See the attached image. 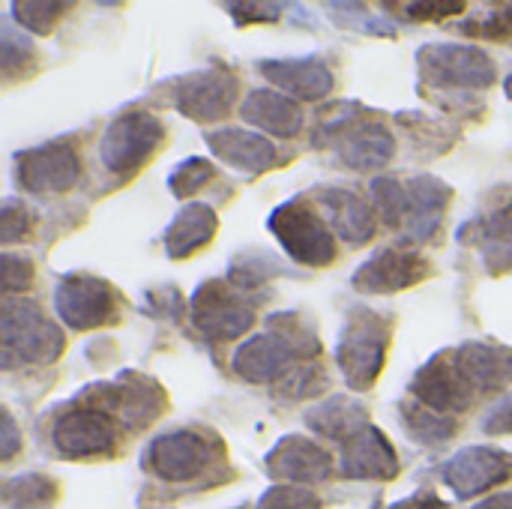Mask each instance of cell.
<instances>
[{"instance_id":"5b68a950","label":"cell","mask_w":512,"mask_h":509,"mask_svg":"<svg viewBox=\"0 0 512 509\" xmlns=\"http://www.w3.org/2000/svg\"><path fill=\"white\" fill-rule=\"evenodd\" d=\"M270 231L276 234L282 249L297 264L327 267L336 258V234H333V228L300 198L273 210Z\"/></svg>"},{"instance_id":"4fadbf2b","label":"cell","mask_w":512,"mask_h":509,"mask_svg":"<svg viewBox=\"0 0 512 509\" xmlns=\"http://www.w3.org/2000/svg\"><path fill=\"white\" fill-rule=\"evenodd\" d=\"M432 273V264L411 249H381L357 273L354 288L363 294H396Z\"/></svg>"},{"instance_id":"e0dca14e","label":"cell","mask_w":512,"mask_h":509,"mask_svg":"<svg viewBox=\"0 0 512 509\" xmlns=\"http://www.w3.org/2000/svg\"><path fill=\"white\" fill-rule=\"evenodd\" d=\"M342 474L351 480H393L399 456L381 429L366 426L342 444Z\"/></svg>"},{"instance_id":"7c38bea8","label":"cell","mask_w":512,"mask_h":509,"mask_svg":"<svg viewBox=\"0 0 512 509\" xmlns=\"http://www.w3.org/2000/svg\"><path fill=\"white\" fill-rule=\"evenodd\" d=\"M210 462H213V444L192 429H177L156 438L147 453L150 471L168 483L195 480Z\"/></svg>"},{"instance_id":"8d00e7d4","label":"cell","mask_w":512,"mask_h":509,"mask_svg":"<svg viewBox=\"0 0 512 509\" xmlns=\"http://www.w3.org/2000/svg\"><path fill=\"white\" fill-rule=\"evenodd\" d=\"M30 225H33L30 213H27L18 201L9 198V201L3 204V219H0V237H3V243L24 240V237L30 234Z\"/></svg>"},{"instance_id":"277c9868","label":"cell","mask_w":512,"mask_h":509,"mask_svg":"<svg viewBox=\"0 0 512 509\" xmlns=\"http://www.w3.org/2000/svg\"><path fill=\"white\" fill-rule=\"evenodd\" d=\"M162 141H165V126L159 117L147 111H126L108 123L99 141V159L111 174L129 177L144 162H150V156L162 147Z\"/></svg>"},{"instance_id":"6da1fadb","label":"cell","mask_w":512,"mask_h":509,"mask_svg":"<svg viewBox=\"0 0 512 509\" xmlns=\"http://www.w3.org/2000/svg\"><path fill=\"white\" fill-rule=\"evenodd\" d=\"M285 327L276 321L270 333L249 339L234 354V372L249 384H279L297 369V360H309L318 354V339L312 327L297 324L294 315H276Z\"/></svg>"},{"instance_id":"7402d4cb","label":"cell","mask_w":512,"mask_h":509,"mask_svg":"<svg viewBox=\"0 0 512 509\" xmlns=\"http://www.w3.org/2000/svg\"><path fill=\"white\" fill-rule=\"evenodd\" d=\"M408 186V219L405 228L414 240H432V234L438 231L444 210L453 198V189L438 180V177H414Z\"/></svg>"},{"instance_id":"9c48e42d","label":"cell","mask_w":512,"mask_h":509,"mask_svg":"<svg viewBox=\"0 0 512 509\" xmlns=\"http://www.w3.org/2000/svg\"><path fill=\"white\" fill-rule=\"evenodd\" d=\"M81 165L69 141H48L18 156V183L36 195H57L78 183Z\"/></svg>"},{"instance_id":"603a6c76","label":"cell","mask_w":512,"mask_h":509,"mask_svg":"<svg viewBox=\"0 0 512 509\" xmlns=\"http://www.w3.org/2000/svg\"><path fill=\"white\" fill-rule=\"evenodd\" d=\"M318 201L330 216V228L351 246H363L375 237V213L357 192L324 189Z\"/></svg>"},{"instance_id":"7bdbcfd3","label":"cell","mask_w":512,"mask_h":509,"mask_svg":"<svg viewBox=\"0 0 512 509\" xmlns=\"http://www.w3.org/2000/svg\"><path fill=\"white\" fill-rule=\"evenodd\" d=\"M387 509H447V504L438 495H432V492H420V495H414L408 501H399V504H393V507Z\"/></svg>"},{"instance_id":"3957f363","label":"cell","mask_w":512,"mask_h":509,"mask_svg":"<svg viewBox=\"0 0 512 509\" xmlns=\"http://www.w3.org/2000/svg\"><path fill=\"white\" fill-rule=\"evenodd\" d=\"M390 330L372 309H354L336 345V363L351 390H369L387 360Z\"/></svg>"},{"instance_id":"ffe728a7","label":"cell","mask_w":512,"mask_h":509,"mask_svg":"<svg viewBox=\"0 0 512 509\" xmlns=\"http://www.w3.org/2000/svg\"><path fill=\"white\" fill-rule=\"evenodd\" d=\"M207 144L213 150L216 159H222L225 165L243 171V174H264L279 162L276 147L255 132L246 129H216L207 132Z\"/></svg>"},{"instance_id":"52a82bcc","label":"cell","mask_w":512,"mask_h":509,"mask_svg":"<svg viewBox=\"0 0 512 509\" xmlns=\"http://www.w3.org/2000/svg\"><path fill=\"white\" fill-rule=\"evenodd\" d=\"M192 327L213 339V342H228L252 330L255 324V309L252 303L240 300V294L231 291L228 282L210 279L192 294Z\"/></svg>"},{"instance_id":"b9f144b4","label":"cell","mask_w":512,"mask_h":509,"mask_svg":"<svg viewBox=\"0 0 512 509\" xmlns=\"http://www.w3.org/2000/svg\"><path fill=\"white\" fill-rule=\"evenodd\" d=\"M3 450H0V459L3 462H9L15 453H18V447H21V441H18V429H15V420L9 417V411L3 414V444H0Z\"/></svg>"},{"instance_id":"d6a6232c","label":"cell","mask_w":512,"mask_h":509,"mask_svg":"<svg viewBox=\"0 0 512 509\" xmlns=\"http://www.w3.org/2000/svg\"><path fill=\"white\" fill-rule=\"evenodd\" d=\"M324 375H321V369H312V366H297L288 378H282L279 381V393L282 396H288V399H309V396H315L318 390H324Z\"/></svg>"},{"instance_id":"f35d334b","label":"cell","mask_w":512,"mask_h":509,"mask_svg":"<svg viewBox=\"0 0 512 509\" xmlns=\"http://www.w3.org/2000/svg\"><path fill=\"white\" fill-rule=\"evenodd\" d=\"M240 21H276L282 12V3H237L231 6Z\"/></svg>"},{"instance_id":"d590c367","label":"cell","mask_w":512,"mask_h":509,"mask_svg":"<svg viewBox=\"0 0 512 509\" xmlns=\"http://www.w3.org/2000/svg\"><path fill=\"white\" fill-rule=\"evenodd\" d=\"M0 63H3V75L9 78L18 66H24V63H30V57H33V48H30V42H24L21 36H15L12 33V27L6 24L3 27V39H0Z\"/></svg>"},{"instance_id":"44dd1931","label":"cell","mask_w":512,"mask_h":509,"mask_svg":"<svg viewBox=\"0 0 512 509\" xmlns=\"http://www.w3.org/2000/svg\"><path fill=\"white\" fill-rule=\"evenodd\" d=\"M339 159L354 168V171H372L381 168L393 159L396 153V138L387 132L384 123L363 120V123H348L339 132Z\"/></svg>"},{"instance_id":"8fae6325","label":"cell","mask_w":512,"mask_h":509,"mask_svg":"<svg viewBox=\"0 0 512 509\" xmlns=\"http://www.w3.org/2000/svg\"><path fill=\"white\" fill-rule=\"evenodd\" d=\"M512 477V453L495 447H465L444 465V480L456 498H477Z\"/></svg>"},{"instance_id":"ba28073f","label":"cell","mask_w":512,"mask_h":509,"mask_svg":"<svg viewBox=\"0 0 512 509\" xmlns=\"http://www.w3.org/2000/svg\"><path fill=\"white\" fill-rule=\"evenodd\" d=\"M54 309L66 327L84 333L105 327L117 318V294L105 279L66 276L54 291Z\"/></svg>"},{"instance_id":"5bb4252c","label":"cell","mask_w":512,"mask_h":509,"mask_svg":"<svg viewBox=\"0 0 512 509\" xmlns=\"http://www.w3.org/2000/svg\"><path fill=\"white\" fill-rule=\"evenodd\" d=\"M411 393L417 396L420 405H426V408H432L438 414H456V411L471 408V402H474V387L459 372V366L453 360V351L438 354L435 360H429L417 372V378L411 384Z\"/></svg>"},{"instance_id":"30bf717a","label":"cell","mask_w":512,"mask_h":509,"mask_svg":"<svg viewBox=\"0 0 512 509\" xmlns=\"http://www.w3.org/2000/svg\"><path fill=\"white\" fill-rule=\"evenodd\" d=\"M237 75L225 66H210V69H198L192 75H186L177 87V108L180 114L210 123V120H222L225 114H231L234 102H237Z\"/></svg>"},{"instance_id":"2e32d148","label":"cell","mask_w":512,"mask_h":509,"mask_svg":"<svg viewBox=\"0 0 512 509\" xmlns=\"http://www.w3.org/2000/svg\"><path fill=\"white\" fill-rule=\"evenodd\" d=\"M267 474L285 483H324L333 474V456L303 435L282 438L267 456Z\"/></svg>"},{"instance_id":"f1b7e54d","label":"cell","mask_w":512,"mask_h":509,"mask_svg":"<svg viewBox=\"0 0 512 509\" xmlns=\"http://www.w3.org/2000/svg\"><path fill=\"white\" fill-rule=\"evenodd\" d=\"M54 501V483L42 474L15 477L3 489V504L9 509H42Z\"/></svg>"},{"instance_id":"7a4b0ae2","label":"cell","mask_w":512,"mask_h":509,"mask_svg":"<svg viewBox=\"0 0 512 509\" xmlns=\"http://www.w3.org/2000/svg\"><path fill=\"white\" fill-rule=\"evenodd\" d=\"M63 351V333L33 300H3L0 309V360L3 369L54 363Z\"/></svg>"},{"instance_id":"d4e9b609","label":"cell","mask_w":512,"mask_h":509,"mask_svg":"<svg viewBox=\"0 0 512 509\" xmlns=\"http://www.w3.org/2000/svg\"><path fill=\"white\" fill-rule=\"evenodd\" d=\"M219 228V216L207 204H189L177 213V219L165 231V252L168 258H189L204 249Z\"/></svg>"},{"instance_id":"83f0119b","label":"cell","mask_w":512,"mask_h":509,"mask_svg":"<svg viewBox=\"0 0 512 509\" xmlns=\"http://www.w3.org/2000/svg\"><path fill=\"white\" fill-rule=\"evenodd\" d=\"M402 414H405V429L414 441L420 444H444L456 435V420L447 417V414H438L426 405H402Z\"/></svg>"},{"instance_id":"f6af8a7d","label":"cell","mask_w":512,"mask_h":509,"mask_svg":"<svg viewBox=\"0 0 512 509\" xmlns=\"http://www.w3.org/2000/svg\"><path fill=\"white\" fill-rule=\"evenodd\" d=\"M504 87H507V96H510V99H512V75H510V78H507V84H504Z\"/></svg>"},{"instance_id":"60d3db41","label":"cell","mask_w":512,"mask_h":509,"mask_svg":"<svg viewBox=\"0 0 512 509\" xmlns=\"http://www.w3.org/2000/svg\"><path fill=\"white\" fill-rule=\"evenodd\" d=\"M414 18H423V21H429V18H444V15H459L462 9H465V3H408L405 6Z\"/></svg>"},{"instance_id":"cb8c5ba5","label":"cell","mask_w":512,"mask_h":509,"mask_svg":"<svg viewBox=\"0 0 512 509\" xmlns=\"http://www.w3.org/2000/svg\"><path fill=\"white\" fill-rule=\"evenodd\" d=\"M243 120L258 126L261 132L279 135V138H294L303 129V111L300 105L276 90H255L246 96L240 108Z\"/></svg>"},{"instance_id":"1f68e13d","label":"cell","mask_w":512,"mask_h":509,"mask_svg":"<svg viewBox=\"0 0 512 509\" xmlns=\"http://www.w3.org/2000/svg\"><path fill=\"white\" fill-rule=\"evenodd\" d=\"M213 177H216V168H213L207 159L192 156V159L180 162V165L171 171L168 186H171V192H174L177 198H186V195H192V192L204 189Z\"/></svg>"},{"instance_id":"f546056e","label":"cell","mask_w":512,"mask_h":509,"mask_svg":"<svg viewBox=\"0 0 512 509\" xmlns=\"http://www.w3.org/2000/svg\"><path fill=\"white\" fill-rule=\"evenodd\" d=\"M375 207L387 228H405L408 219V186L396 177H378L372 183Z\"/></svg>"},{"instance_id":"e575fe53","label":"cell","mask_w":512,"mask_h":509,"mask_svg":"<svg viewBox=\"0 0 512 509\" xmlns=\"http://www.w3.org/2000/svg\"><path fill=\"white\" fill-rule=\"evenodd\" d=\"M462 30H465V33H471V36L495 39V42L512 39V6H504L501 12H492V15H489V18H483V21L462 24Z\"/></svg>"},{"instance_id":"9a60e30c","label":"cell","mask_w":512,"mask_h":509,"mask_svg":"<svg viewBox=\"0 0 512 509\" xmlns=\"http://www.w3.org/2000/svg\"><path fill=\"white\" fill-rule=\"evenodd\" d=\"M51 438H54V447L66 459H90V456L108 453L117 435H114V423L108 414L81 405L54 423Z\"/></svg>"},{"instance_id":"74e56055","label":"cell","mask_w":512,"mask_h":509,"mask_svg":"<svg viewBox=\"0 0 512 509\" xmlns=\"http://www.w3.org/2000/svg\"><path fill=\"white\" fill-rule=\"evenodd\" d=\"M33 282V264L24 258V255H12L6 252L3 255V294H15V291H24L30 288Z\"/></svg>"},{"instance_id":"ab89813d","label":"cell","mask_w":512,"mask_h":509,"mask_svg":"<svg viewBox=\"0 0 512 509\" xmlns=\"http://www.w3.org/2000/svg\"><path fill=\"white\" fill-rule=\"evenodd\" d=\"M486 432L489 435H512V396L501 399L495 411L486 417Z\"/></svg>"},{"instance_id":"ac0fdd59","label":"cell","mask_w":512,"mask_h":509,"mask_svg":"<svg viewBox=\"0 0 512 509\" xmlns=\"http://www.w3.org/2000/svg\"><path fill=\"white\" fill-rule=\"evenodd\" d=\"M261 75L285 90L291 99H324L333 90V72L318 57L261 60Z\"/></svg>"},{"instance_id":"836d02e7","label":"cell","mask_w":512,"mask_h":509,"mask_svg":"<svg viewBox=\"0 0 512 509\" xmlns=\"http://www.w3.org/2000/svg\"><path fill=\"white\" fill-rule=\"evenodd\" d=\"M321 501L309 492V489H297V486H276L270 489L261 501L258 509H318Z\"/></svg>"},{"instance_id":"4dcf8cb0","label":"cell","mask_w":512,"mask_h":509,"mask_svg":"<svg viewBox=\"0 0 512 509\" xmlns=\"http://www.w3.org/2000/svg\"><path fill=\"white\" fill-rule=\"evenodd\" d=\"M69 6L66 3H45V0H24V3H12L15 21L39 36H48L54 30V24L63 18Z\"/></svg>"},{"instance_id":"d6986e66","label":"cell","mask_w":512,"mask_h":509,"mask_svg":"<svg viewBox=\"0 0 512 509\" xmlns=\"http://www.w3.org/2000/svg\"><path fill=\"white\" fill-rule=\"evenodd\" d=\"M453 360L474 393H498L512 384V351L486 345V342H465L453 351Z\"/></svg>"},{"instance_id":"8992f818","label":"cell","mask_w":512,"mask_h":509,"mask_svg":"<svg viewBox=\"0 0 512 509\" xmlns=\"http://www.w3.org/2000/svg\"><path fill=\"white\" fill-rule=\"evenodd\" d=\"M420 72L432 87L444 90H486L495 84V63L477 45L438 42L417 54Z\"/></svg>"},{"instance_id":"4316f807","label":"cell","mask_w":512,"mask_h":509,"mask_svg":"<svg viewBox=\"0 0 512 509\" xmlns=\"http://www.w3.org/2000/svg\"><path fill=\"white\" fill-rule=\"evenodd\" d=\"M480 255L483 264L492 276L510 273L512 270V207H504L498 213H492L483 225H480Z\"/></svg>"},{"instance_id":"ee69618b","label":"cell","mask_w":512,"mask_h":509,"mask_svg":"<svg viewBox=\"0 0 512 509\" xmlns=\"http://www.w3.org/2000/svg\"><path fill=\"white\" fill-rule=\"evenodd\" d=\"M477 509H512V495H495V498L483 501Z\"/></svg>"},{"instance_id":"484cf974","label":"cell","mask_w":512,"mask_h":509,"mask_svg":"<svg viewBox=\"0 0 512 509\" xmlns=\"http://www.w3.org/2000/svg\"><path fill=\"white\" fill-rule=\"evenodd\" d=\"M306 420H309V426L315 432H321V435H327L333 441H342V444L348 438H354L360 429L369 426L366 411L360 405H354L351 399H345V396H336V399H327V402L315 405L306 414Z\"/></svg>"}]
</instances>
